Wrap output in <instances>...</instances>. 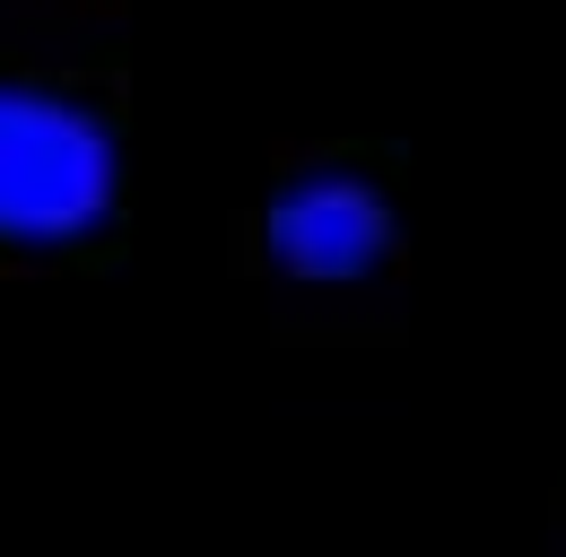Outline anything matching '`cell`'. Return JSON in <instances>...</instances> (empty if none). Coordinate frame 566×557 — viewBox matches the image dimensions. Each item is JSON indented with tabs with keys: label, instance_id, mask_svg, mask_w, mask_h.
<instances>
[{
	"label": "cell",
	"instance_id": "obj_1",
	"mask_svg": "<svg viewBox=\"0 0 566 557\" xmlns=\"http://www.w3.org/2000/svg\"><path fill=\"white\" fill-rule=\"evenodd\" d=\"M132 192L123 27L78 0L0 9V271L96 244Z\"/></svg>",
	"mask_w": 566,
	"mask_h": 557
},
{
	"label": "cell",
	"instance_id": "obj_2",
	"mask_svg": "<svg viewBox=\"0 0 566 557\" xmlns=\"http://www.w3.org/2000/svg\"><path fill=\"white\" fill-rule=\"evenodd\" d=\"M235 244L296 323H375L410 287V201L357 139H280L235 209Z\"/></svg>",
	"mask_w": 566,
	"mask_h": 557
},
{
	"label": "cell",
	"instance_id": "obj_3",
	"mask_svg": "<svg viewBox=\"0 0 566 557\" xmlns=\"http://www.w3.org/2000/svg\"><path fill=\"white\" fill-rule=\"evenodd\" d=\"M549 557H566V514H558V532H549Z\"/></svg>",
	"mask_w": 566,
	"mask_h": 557
}]
</instances>
